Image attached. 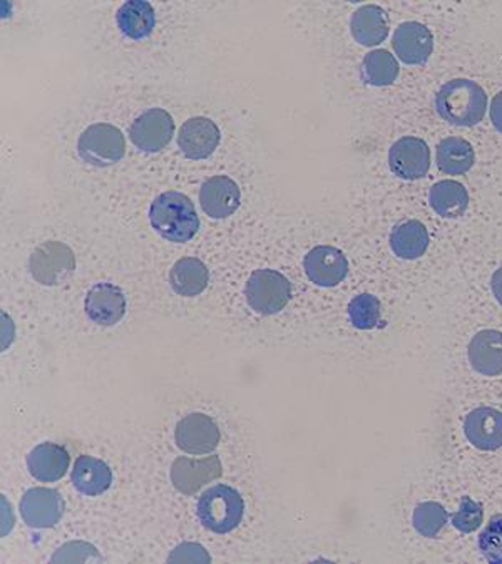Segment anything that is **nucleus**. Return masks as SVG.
I'll return each mask as SVG.
<instances>
[{
  "label": "nucleus",
  "mask_w": 502,
  "mask_h": 564,
  "mask_svg": "<svg viewBox=\"0 0 502 564\" xmlns=\"http://www.w3.org/2000/svg\"><path fill=\"white\" fill-rule=\"evenodd\" d=\"M381 302L369 293L356 296L349 305V317L359 330H372L381 322Z\"/></svg>",
  "instance_id": "obj_29"
},
{
  "label": "nucleus",
  "mask_w": 502,
  "mask_h": 564,
  "mask_svg": "<svg viewBox=\"0 0 502 564\" xmlns=\"http://www.w3.org/2000/svg\"><path fill=\"white\" fill-rule=\"evenodd\" d=\"M353 39L360 46H379L389 35V15L379 6H362L357 9L350 21Z\"/></svg>",
  "instance_id": "obj_20"
},
{
  "label": "nucleus",
  "mask_w": 502,
  "mask_h": 564,
  "mask_svg": "<svg viewBox=\"0 0 502 564\" xmlns=\"http://www.w3.org/2000/svg\"><path fill=\"white\" fill-rule=\"evenodd\" d=\"M478 546L485 560L502 564V514L489 519L488 527L479 534Z\"/></svg>",
  "instance_id": "obj_31"
},
{
  "label": "nucleus",
  "mask_w": 502,
  "mask_h": 564,
  "mask_svg": "<svg viewBox=\"0 0 502 564\" xmlns=\"http://www.w3.org/2000/svg\"><path fill=\"white\" fill-rule=\"evenodd\" d=\"M437 167L446 175H465L476 163L474 148L462 138H446L437 147Z\"/></svg>",
  "instance_id": "obj_23"
},
{
  "label": "nucleus",
  "mask_w": 502,
  "mask_h": 564,
  "mask_svg": "<svg viewBox=\"0 0 502 564\" xmlns=\"http://www.w3.org/2000/svg\"><path fill=\"white\" fill-rule=\"evenodd\" d=\"M391 247L395 257L402 260H417L429 248V231L421 221H405L392 231Z\"/></svg>",
  "instance_id": "obj_25"
},
{
  "label": "nucleus",
  "mask_w": 502,
  "mask_h": 564,
  "mask_svg": "<svg viewBox=\"0 0 502 564\" xmlns=\"http://www.w3.org/2000/svg\"><path fill=\"white\" fill-rule=\"evenodd\" d=\"M77 153L84 163L91 164V166H112L124 156V134L116 126L96 122L80 134L79 141H77Z\"/></svg>",
  "instance_id": "obj_4"
},
{
  "label": "nucleus",
  "mask_w": 502,
  "mask_h": 564,
  "mask_svg": "<svg viewBox=\"0 0 502 564\" xmlns=\"http://www.w3.org/2000/svg\"><path fill=\"white\" fill-rule=\"evenodd\" d=\"M175 134V121L172 115L161 108L148 109L134 119L130 138L134 147L146 153H157L172 141Z\"/></svg>",
  "instance_id": "obj_7"
},
{
  "label": "nucleus",
  "mask_w": 502,
  "mask_h": 564,
  "mask_svg": "<svg viewBox=\"0 0 502 564\" xmlns=\"http://www.w3.org/2000/svg\"><path fill=\"white\" fill-rule=\"evenodd\" d=\"M450 521L460 533H474L484 523V508L479 502L472 501L469 496H465L460 499L459 509L450 516Z\"/></svg>",
  "instance_id": "obj_30"
},
{
  "label": "nucleus",
  "mask_w": 502,
  "mask_h": 564,
  "mask_svg": "<svg viewBox=\"0 0 502 564\" xmlns=\"http://www.w3.org/2000/svg\"><path fill=\"white\" fill-rule=\"evenodd\" d=\"M469 362L476 372L485 377L502 373V334L498 330H481L469 344Z\"/></svg>",
  "instance_id": "obj_18"
},
{
  "label": "nucleus",
  "mask_w": 502,
  "mask_h": 564,
  "mask_svg": "<svg viewBox=\"0 0 502 564\" xmlns=\"http://www.w3.org/2000/svg\"><path fill=\"white\" fill-rule=\"evenodd\" d=\"M64 514V501L56 489L34 488L21 499V516L29 528H54Z\"/></svg>",
  "instance_id": "obj_11"
},
{
  "label": "nucleus",
  "mask_w": 502,
  "mask_h": 564,
  "mask_svg": "<svg viewBox=\"0 0 502 564\" xmlns=\"http://www.w3.org/2000/svg\"><path fill=\"white\" fill-rule=\"evenodd\" d=\"M209 282V272L198 258H182L170 272L172 289L182 296H196L205 292Z\"/></svg>",
  "instance_id": "obj_22"
},
{
  "label": "nucleus",
  "mask_w": 502,
  "mask_h": 564,
  "mask_svg": "<svg viewBox=\"0 0 502 564\" xmlns=\"http://www.w3.org/2000/svg\"><path fill=\"white\" fill-rule=\"evenodd\" d=\"M69 464V453L59 444H39L28 456L29 470L41 482L59 481L66 476Z\"/></svg>",
  "instance_id": "obj_19"
},
{
  "label": "nucleus",
  "mask_w": 502,
  "mask_h": 564,
  "mask_svg": "<svg viewBox=\"0 0 502 564\" xmlns=\"http://www.w3.org/2000/svg\"><path fill=\"white\" fill-rule=\"evenodd\" d=\"M491 122L499 133L502 134V91L492 98L491 102Z\"/></svg>",
  "instance_id": "obj_33"
},
{
  "label": "nucleus",
  "mask_w": 502,
  "mask_h": 564,
  "mask_svg": "<svg viewBox=\"0 0 502 564\" xmlns=\"http://www.w3.org/2000/svg\"><path fill=\"white\" fill-rule=\"evenodd\" d=\"M170 561H201V563H206L209 561V556L199 544L186 543L173 551Z\"/></svg>",
  "instance_id": "obj_32"
},
{
  "label": "nucleus",
  "mask_w": 502,
  "mask_h": 564,
  "mask_svg": "<svg viewBox=\"0 0 502 564\" xmlns=\"http://www.w3.org/2000/svg\"><path fill=\"white\" fill-rule=\"evenodd\" d=\"M491 290L494 293L495 300L499 305H502V267L495 270L494 275L491 279Z\"/></svg>",
  "instance_id": "obj_34"
},
{
  "label": "nucleus",
  "mask_w": 502,
  "mask_h": 564,
  "mask_svg": "<svg viewBox=\"0 0 502 564\" xmlns=\"http://www.w3.org/2000/svg\"><path fill=\"white\" fill-rule=\"evenodd\" d=\"M86 314L101 327H112L126 314V296L112 283H96L86 296Z\"/></svg>",
  "instance_id": "obj_15"
},
{
  "label": "nucleus",
  "mask_w": 502,
  "mask_h": 564,
  "mask_svg": "<svg viewBox=\"0 0 502 564\" xmlns=\"http://www.w3.org/2000/svg\"><path fill=\"white\" fill-rule=\"evenodd\" d=\"M447 519H449V514H447L443 505L427 501L415 508L414 516H412V524H414L415 531L421 536L433 540L444 530Z\"/></svg>",
  "instance_id": "obj_28"
},
{
  "label": "nucleus",
  "mask_w": 502,
  "mask_h": 564,
  "mask_svg": "<svg viewBox=\"0 0 502 564\" xmlns=\"http://www.w3.org/2000/svg\"><path fill=\"white\" fill-rule=\"evenodd\" d=\"M436 109L444 121L452 126H476L488 111V96L471 79H452L444 84L436 96Z\"/></svg>",
  "instance_id": "obj_2"
},
{
  "label": "nucleus",
  "mask_w": 502,
  "mask_h": 564,
  "mask_svg": "<svg viewBox=\"0 0 502 564\" xmlns=\"http://www.w3.org/2000/svg\"><path fill=\"white\" fill-rule=\"evenodd\" d=\"M397 61L389 51L375 50L367 54L362 64V76L365 83L382 88V86H391L399 77Z\"/></svg>",
  "instance_id": "obj_27"
},
{
  "label": "nucleus",
  "mask_w": 502,
  "mask_h": 564,
  "mask_svg": "<svg viewBox=\"0 0 502 564\" xmlns=\"http://www.w3.org/2000/svg\"><path fill=\"white\" fill-rule=\"evenodd\" d=\"M73 485L80 495L101 496L112 485V473L108 464L91 456L77 457L73 470Z\"/></svg>",
  "instance_id": "obj_21"
},
{
  "label": "nucleus",
  "mask_w": 502,
  "mask_h": 564,
  "mask_svg": "<svg viewBox=\"0 0 502 564\" xmlns=\"http://www.w3.org/2000/svg\"><path fill=\"white\" fill-rule=\"evenodd\" d=\"M196 512L206 530L217 534L231 533L240 527L241 519H243V498L230 486H214L203 492Z\"/></svg>",
  "instance_id": "obj_3"
},
{
  "label": "nucleus",
  "mask_w": 502,
  "mask_h": 564,
  "mask_svg": "<svg viewBox=\"0 0 502 564\" xmlns=\"http://www.w3.org/2000/svg\"><path fill=\"white\" fill-rule=\"evenodd\" d=\"M223 474L220 457L209 456L205 459H192V457H178L173 463L172 477L176 491L185 496H193L209 482L217 481Z\"/></svg>",
  "instance_id": "obj_10"
},
{
  "label": "nucleus",
  "mask_w": 502,
  "mask_h": 564,
  "mask_svg": "<svg viewBox=\"0 0 502 564\" xmlns=\"http://www.w3.org/2000/svg\"><path fill=\"white\" fill-rule=\"evenodd\" d=\"M305 273L318 286H337L349 273V262L339 248L320 245L305 257Z\"/></svg>",
  "instance_id": "obj_12"
},
{
  "label": "nucleus",
  "mask_w": 502,
  "mask_h": 564,
  "mask_svg": "<svg viewBox=\"0 0 502 564\" xmlns=\"http://www.w3.org/2000/svg\"><path fill=\"white\" fill-rule=\"evenodd\" d=\"M32 276L41 285L56 286L66 282L76 270L73 250L61 241L39 245L29 262Z\"/></svg>",
  "instance_id": "obj_6"
},
{
  "label": "nucleus",
  "mask_w": 502,
  "mask_h": 564,
  "mask_svg": "<svg viewBox=\"0 0 502 564\" xmlns=\"http://www.w3.org/2000/svg\"><path fill=\"white\" fill-rule=\"evenodd\" d=\"M389 166L402 180H421L430 170V150L426 141L404 137L392 144L389 151Z\"/></svg>",
  "instance_id": "obj_9"
},
{
  "label": "nucleus",
  "mask_w": 502,
  "mask_h": 564,
  "mask_svg": "<svg viewBox=\"0 0 502 564\" xmlns=\"http://www.w3.org/2000/svg\"><path fill=\"white\" fill-rule=\"evenodd\" d=\"M465 434L469 443L478 449H501L502 412L492 408H479L469 412L465 421Z\"/></svg>",
  "instance_id": "obj_17"
},
{
  "label": "nucleus",
  "mask_w": 502,
  "mask_h": 564,
  "mask_svg": "<svg viewBox=\"0 0 502 564\" xmlns=\"http://www.w3.org/2000/svg\"><path fill=\"white\" fill-rule=\"evenodd\" d=\"M392 46L402 63L421 66L426 64L433 54L434 35L421 22H404L395 29Z\"/></svg>",
  "instance_id": "obj_13"
},
{
  "label": "nucleus",
  "mask_w": 502,
  "mask_h": 564,
  "mask_svg": "<svg viewBox=\"0 0 502 564\" xmlns=\"http://www.w3.org/2000/svg\"><path fill=\"white\" fill-rule=\"evenodd\" d=\"M241 193L237 183L228 176H214L203 183L199 189V203L203 212L211 218H228L240 206Z\"/></svg>",
  "instance_id": "obj_16"
},
{
  "label": "nucleus",
  "mask_w": 502,
  "mask_h": 564,
  "mask_svg": "<svg viewBox=\"0 0 502 564\" xmlns=\"http://www.w3.org/2000/svg\"><path fill=\"white\" fill-rule=\"evenodd\" d=\"M150 220L156 234L172 243H186L199 230V218L188 196L167 192L154 199Z\"/></svg>",
  "instance_id": "obj_1"
},
{
  "label": "nucleus",
  "mask_w": 502,
  "mask_h": 564,
  "mask_svg": "<svg viewBox=\"0 0 502 564\" xmlns=\"http://www.w3.org/2000/svg\"><path fill=\"white\" fill-rule=\"evenodd\" d=\"M430 206L443 218H459L469 206V193L454 180L436 183L429 193Z\"/></svg>",
  "instance_id": "obj_26"
},
{
  "label": "nucleus",
  "mask_w": 502,
  "mask_h": 564,
  "mask_svg": "<svg viewBox=\"0 0 502 564\" xmlns=\"http://www.w3.org/2000/svg\"><path fill=\"white\" fill-rule=\"evenodd\" d=\"M221 141L220 128L211 119L196 116L188 119L179 131L178 144L189 160L211 156Z\"/></svg>",
  "instance_id": "obj_14"
},
{
  "label": "nucleus",
  "mask_w": 502,
  "mask_h": 564,
  "mask_svg": "<svg viewBox=\"0 0 502 564\" xmlns=\"http://www.w3.org/2000/svg\"><path fill=\"white\" fill-rule=\"evenodd\" d=\"M116 21L122 34L131 39H144L153 32L156 14L150 2L130 0L119 8Z\"/></svg>",
  "instance_id": "obj_24"
},
{
  "label": "nucleus",
  "mask_w": 502,
  "mask_h": 564,
  "mask_svg": "<svg viewBox=\"0 0 502 564\" xmlns=\"http://www.w3.org/2000/svg\"><path fill=\"white\" fill-rule=\"evenodd\" d=\"M290 299H292V283L276 270H255L248 279V305L257 314H279L288 305Z\"/></svg>",
  "instance_id": "obj_5"
},
{
  "label": "nucleus",
  "mask_w": 502,
  "mask_h": 564,
  "mask_svg": "<svg viewBox=\"0 0 502 564\" xmlns=\"http://www.w3.org/2000/svg\"><path fill=\"white\" fill-rule=\"evenodd\" d=\"M176 444L193 456L214 453L221 440V431L214 419L205 414H189L176 425Z\"/></svg>",
  "instance_id": "obj_8"
}]
</instances>
